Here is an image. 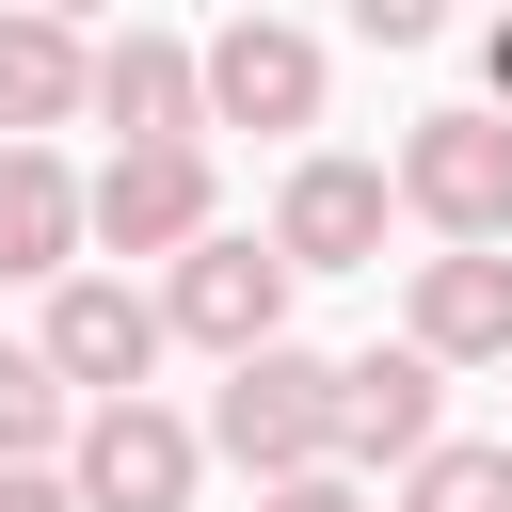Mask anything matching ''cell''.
<instances>
[{
	"instance_id": "cell-10",
	"label": "cell",
	"mask_w": 512,
	"mask_h": 512,
	"mask_svg": "<svg viewBox=\"0 0 512 512\" xmlns=\"http://www.w3.org/2000/svg\"><path fill=\"white\" fill-rule=\"evenodd\" d=\"M96 128H112V144H208V64H192V32H96Z\"/></svg>"
},
{
	"instance_id": "cell-6",
	"label": "cell",
	"mask_w": 512,
	"mask_h": 512,
	"mask_svg": "<svg viewBox=\"0 0 512 512\" xmlns=\"http://www.w3.org/2000/svg\"><path fill=\"white\" fill-rule=\"evenodd\" d=\"M384 224H400V176L352 160V144H304V160L272 176V224H256V240H272L288 272H368Z\"/></svg>"
},
{
	"instance_id": "cell-8",
	"label": "cell",
	"mask_w": 512,
	"mask_h": 512,
	"mask_svg": "<svg viewBox=\"0 0 512 512\" xmlns=\"http://www.w3.org/2000/svg\"><path fill=\"white\" fill-rule=\"evenodd\" d=\"M192 64H208V128H272V144L320 128V96H336V64H320L304 16H224Z\"/></svg>"
},
{
	"instance_id": "cell-9",
	"label": "cell",
	"mask_w": 512,
	"mask_h": 512,
	"mask_svg": "<svg viewBox=\"0 0 512 512\" xmlns=\"http://www.w3.org/2000/svg\"><path fill=\"white\" fill-rule=\"evenodd\" d=\"M448 448V368L432 352H336V464L368 480V464H432Z\"/></svg>"
},
{
	"instance_id": "cell-7",
	"label": "cell",
	"mask_w": 512,
	"mask_h": 512,
	"mask_svg": "<svg viewBox=\"0 0 512 512\" xmlns=\"http://www.w3.org/2000/svg\"><path fill=\"white\" fill-rule=\"evenodd\" d=\"M192 480H208V432L176 400H96L80 448H64V496L80 512H192Z\"/></svg>"
},
{
	"instance_id": "cell-12",
	"label": "cell",
	"mask_w": 512,
	"mask_h": 512,
	"mask_svg": "<svg viewBox=\"0 0 512 512\" xmlns=\"http://www.w3.org/2000/svg\"><path fill=\"white\" fill-rule=\"evenodd\" d=\"M400 352H432V368H512V256H416Z\"/></svg>"
},
{
	"instance_id": "cell-4",
	"label": "cell",
	"mask_w": 512,
	"mask_h": 512,
	"mask_svg": "<svg viewBox=\"0 0 512 512\" xmlns=\"http://www.w3.org/2000/svg\"><path fill=\"white\" fill-rule=\"evenodd\" d=\"M80 208H96V256H192V240H224V176H208V144H112L96 176H80Z\"/></svg>"
},
{
	"instance_id": "cell-11",
	"label": "cell",
	"mask_w": 512,
	"mask_h": 512,
	"mask_svg": "<svg viewBox=\"0 0 512 512\" xmlns=\"http://www.w3.org/2000/svg\"><path fill=\"white\" fill-rule=\"evenodd\" d=\"M80 256H96L80 160H64V144H0V288H64Z\"/></svg>"
},
{
	"instance_id": "cell-16",
	"label": "cell",
	"mask_w": 512,
	"mask_h": 512,
	"mask_svg": "<svg viewBox=\"0 0 512 512\" xmlns=\"http://www.w3.org/2000/svg\"><path fill=\"white\" fill-rule=\"evenodd\" d=\"M256 512H368V480H352V464H320V480H272Z\"/></svg>"
},
{
	"instance_id": "cell-2",
	"label": "cell",
	"mask_w": 512,
	"mask_h": 512,
	"mask_svg": "<svg viewBox=\"0 0 512 512\" xmlns=\"http://www.w3.org/2000/svg\"><path fill=\"white\" fill-rule=\"evenodd\" d=\"M384 176H400V224H432L448 256H512V112H416L400 144H384Z\"/></svg>"
},
{
	"instance_id": "cell-17",
	"label": "cell",
	"mask_w": 512,
	"mask_h": 512,
	"mask_svg": "<svg viewBox=\"0 0 512 512\" xmlns=\"http://www.w3.org/2000/svg\"><path fill=\"white\" fill-rule=\"evenodd\" d=\"M0 512H80V496H64V464H0Z\"/></svg>"
},
{
	"instance_id": "cell-3",
	"label": "cell",
	"mask_w": 512,
	"mask_h": 512,
	"mask_svg": "<svg viewBox=\"0 0 512 512\" xmlns=\"http://www.w3.org/2000/svg\"><path fill=\"white\" fill-rule=\"evenodd\" d=\"M288 288H304V272H288L256 224H224V240H192V256L160 272V336H176V352H208V368H240V352H272V336H288Z\"/></svg>"
},
{
	"instance_id": "cell-14",
	"label": "cell",
	"mask_w": 512,
	"mask_h": 512,
	"mask_svg": "<svg viewBox=\"0 0 512 512\" xmlns=\"http://www.w3.org/2000/svg\"><path fill=\"white\" fill-rule=\"evenodd\" d=\"M80 448V400H64V368L32 352V336H0V464H64Z\"/></svg>"
},
{
	"instance_id": "cell-1",
	"label": "cell",
	"mask_w": 512,
	"mask_h": 512,
	"mask_svg": "<svg viewBox=\"0 0 512 512\" xmlns=\"http://www.w3.org/2000/svg\"><path fill=\"white\" fill-rule=\"evenodd\" d=\"M192 432H208V464H240L256 496H272V480H320V464H336V352H304V336L240 352Z\"/></svg>"
},
{
	"instance_id": "cell-13",
	"label": "cell",
	"mask_w": 512,
	"mask_h": 512,
	"mask_svg": "<svg viewBox=\"0 0 512 512\" xmlns=\"http://www.w3.org/2000/svg\"><path fill=\"white\" fill-rule=\"evenodd\" d=\"M96 112V32L64 16H0V144H48Z\"/></svg>"
},
{
	"instance_id": "cell-15",
	"label": "cell",
	"mask_w": 512,
	"mask_h": 512,
	"mask_svg": "<svg viewBox=\"0 0 512 512\" xmlns=\"http://www.w3.org/2000/svg\"><path fill=\"white\" fill-rule=\"evenodd\" d=\"M400 512H512V432H448L432 464H400Z\"/></svg>"
},
{
	"instance_id": "cell-5",
	"label": "cell",
	"mask_w": 512,
	"mask_h": 512,
	"mask_svg": "<svg viewBox=\"0 0 512 512\" xmlns=\"http://www.w3.org/2000/svg\"><path fill=\"white\" fill-rule=\"evenodd\" d=\"M32 352H48V368H64V400L96 416V400H144L176 336H160V288H128V272H64V288H48V320H32Z\"/></svg>"
},
{
	"instance_id": "cell-18",
	"label": "cell",
	"mask_w": 512,
	"mask_h": 512,
	"mask_svg": "<svg viewBox=\"0 0 512 512\" xmlns=\"http://www.w3.org/2000/svg\"><path fill=\"white\" fill-rule=\"evenodd\" d=\"M480 112H512V16L480 32Z\"/></svg>"
}]
</instances>
